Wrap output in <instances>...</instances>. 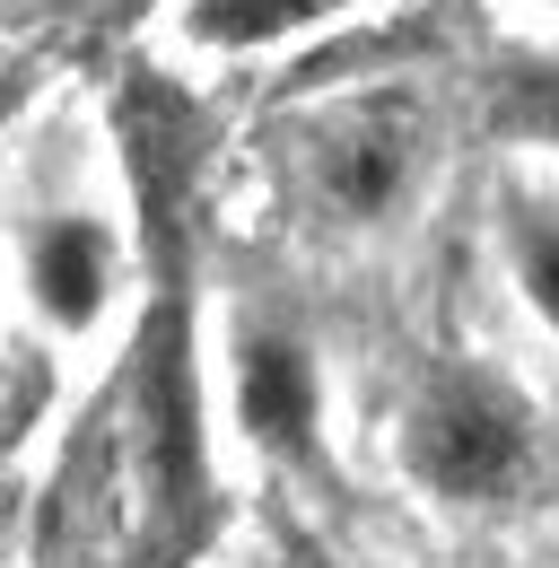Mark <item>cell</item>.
<instances>
[{"mask_svg":"<svg viewBox=\"0 0 559 568\" xmlns=\"http://www.w3.org/2000/svg\"><path fill=\"white\" fill-rule=\"evenodd\" d=\"M132 428H140V490L157 516L149 568H184L218 534V490H210V428H202V367H193V315L184 288H166L140 324L132 358Z\"/></svg>","mask_w":559,"mask_h":568,"instance_id":"1","label":"cell"},{"mask_svg":"<svg viewBox=\"0 0 559 568\" xmlns=\"http://www.w3.org/2000/svg\"><path fill=\"white\" fill-rule=\"evenodd\" d=\"M403 464L428 498L489 507L533 473V412L489 367H437L403 412Z\"/></svg>","mask_w":559,"mask_h":568,"instance_id":"2","label":"cell"},{"mask_svg":"<svg viewBox=\"0 0 559 568\" xmlns=\"http://www.w3.org/2000/svg\"><path fill=\"white\" fill-rule=\"evenodd\" d=\"M428 123L411 97H349L306 132V193L342 227H385L419 193Z\"/></svg>","mask_w":559,"mask_h":568,"instance_id":"3","label":"cell"},{"mask_svg":"<svg viewBox=\"0 0 559 568\" xmlns=\"http://www.w3.org/2000/svg\"><path fill=\"white\" fill-rule=\"evenodd\" d=\"M123 149H132V184L140 211H149V254H166V281H175V219H184L193 158H202V123L175 88H132L123 97Z\"/></svg>","mask_w":559,"mask_h":568,"instance_id":"4","label":"cell"},{"mask_svg":"<svg viewBox=\"0 0 559 568\" xmlns=\"http://www.w3.org/2000/svg\"><path fill=\"white\" fill-rule=\"evenodd\" d=\"M27 288L53 333H88L114 297V236L88 211H53L27 227Z\"/></svg>","mask_w":559,"mask_h":568,"instance_id":"5","label":"cell"},{"mask_svg":"<svg viewBox=\"0 0 559 568\" xmlns=\"http://www.w3.org/2000/svg\"><path fill=\"white\" fill-rule=\"evenodd\" d=\"M236 420L272 455H297V464L315 455L324 394H315V358L288 333H245V351H236Z\"/></svg>","mask_w":559,"mask_h":568,"instance_id":"6","label":"cell"},{"mask_svg":"<svg viewBox=\"0 0 559 568\" xmlns=\"http://www.w3.org/2000/svg\"><path fill=\"white\" fill-rule=\"evenodd\" d=\"M333 9H349V0H193L184 27L210 53H254V44H280L297 27H324Z\"/></svg>","mask_w":559,"mask_h":568,"instance_id":"7","label":"cell"},{"mask_svg":"<svg viewBox=\"0 0 559 568\" xmlns=\"http://www.w3.org/2000/svg\"><path fill=\"white\" fill-rule=\"evenodd\" d=\"M507 263H516V288L533 297V315L559 333V202L542 193H507Z\"/></svg>","mask_w":559,"mask_h":568,"instance_id":"8","label":"cell"},{"mask_svg":"<svg viewBox=\"0 0 559 568\" xmlns=\"http://www.w3.org/2000/svg\"><path fill=\"white\" fill-rule=\"evenodd\" d=\"M498 123L525 141H559V62H533L498 88Z\"/></svg>","mask_w":559,"mask_h":568,"instance_id":"9","label":"cell"},{"mask_svg":"<svg viewBox=\"0 0 559 568\" xmlns=\"http://www.w3.org/2000/svg\"><path fill=\"white\" fill-rule=\"evenodd\" d=\"M297 568H324V560H315V551H297Z\"/></svg>","mask_w":559,"mask_h":568,"instance_id":"10","label":"cell"},{"mask_svg":"<svg viewBox=\"0 0 559 568\" xmlns=\"http://www.w3.org/2000/svg\"><path fill=\"white\" fill-rule=\"evenodd\" d=\"M542 9H559V0H542Z\"/></svg>","mask_w":559,"mask_h":568,"instance_id":"11","label":"cell"}]
</instances>
